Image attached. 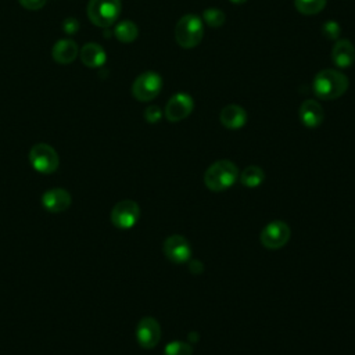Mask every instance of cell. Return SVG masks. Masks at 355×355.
Returning <instances> with one entry per match:
<instances>
[{
  "label": "cell",
  "instance_id": "cell-1",
  "mask_svg": "<svg viewBox=\"0 0 355 355\" xmlns=\"http://www.w3.org/2000/svg\"><path fill=\"white\" fill-rule=\"evenodd\" d=\"M348 78L338 69H322L319 71L312 83L313 93L320 100H334L341 97L348 89Z\"/></svg>",
  "mask_w": 355,
  "mask_h": 355
},
{
  "label": "cell",
  "instance_id": "cell-2",
  "mask_svg": "<svg viewBox=\"0 0 355 355\" xmlns=\"http://www.w3.org/2000/svg\"><path fill=\"white\" fill-rule=\"evenodd\" d=\"M239 168L229 159L215 161L204 173V184L211 191H223L232 187L239 179Z\"/></svg>",
  "mask_w": 355,
  "mask_h": 355
},
{
  "label": "cell",
  "instance_id": "cell-3",
  "mask_svg": "<svg viewBox=\"0 0 355 355\" xmlns=\"http://www.w3.org/2000/svg\"><path fill=\"white\" fill-rule=\"evenodd\" d=\"M204 36V22L196 14L183 15L175 26V39L183 49H193L200 44Z\"/></svg>",
  "mask_w": 355,
  "mask_h": 355
},
{
  "label": "cell",
  "instance_id": "cell-4",
  "mask_svg": "<svg viewBox=\"0 0 355 355\" xmlns=\"http://www.w3.org/2000/svg\"><path fill=\"white\" fill-rule=\"evenodd\" d=\"M121 7V0H90L87 17L96 26L108 28L118 19Z\"/></svg>",
  "mask_w": 355,
  "mask_h": 355
},
{
  "label": "cell",
  "instance_id": "cell-5",
  "mask_svg": "<svg viewBox=\"0 0 355 355\" xmlns=\"http://www.w3.org/2000/svg\"><path fill=\"white\" fill-rule=\"evenodd\" d=\"M29 162L39 173L50 175L58 169L60 158L50 144L37 143L29 151Z\"/></svg>",
  "mask_w": 355,
  "mask_h": 355
},
{
  "label": "cell",
  "instance_id": "cell-6",
  "mask_svg": "<svg viewBox=\"0 0 355 355\" xmlns=\"http://www.w3.org/2000/svg\"><path fill=\"white\" fill-rule=\"evenodd\" d=\"M162 89V78L159 73L154 71H147L140 73L133 85H132V94L139 101H150L155 98Z\"/></svg>",
  "mask_w": 355,
  "mask_h": 355
},
{
  "label": "cell",
  "instance_id": "cell-7",
  "mask_svg": "<svg viewBox=\"0 0 355 355\" xmlns=\"http://www.w3.org/2000/svg\"><path fill=\"white\" fill-rule=\"evenodd\" d=\"M110 218L115 227L122 229V230L132 229L140 218V207L133 200L118 201L112 207Z\"/></svg>",
  "mask_w": 355,
  "mask_h": 355
},
{
  "label": "cell",
  "instance_id": "cell-8",
  "mask_svg": "<svg viewBox=\"0 0 355 355\" xmlns=\"http://www.w3.org/2000/svg\"><path fill=\"white\" fill-rule=\"evenodd\" d=\"M291 236L290 226L283 220H273L261 230L259 241L266 250H279L284 247Z\"/></svg>",
  "mask_w": 355,
  "mask_h": 355
},
{
  "label": "cell",
  "instance_id": "cell-9",
  "mask_svg": "<svg viewBox=\"0 0 355 355\" xmlns=\"http://www.w3.org/2000/svg\"><path fill=\"white\" fill-rule=\"evenodd\" d=\"M165 257L173 263H184L191 258V245L182 234H171L162 244Z\"/></svg>",
  "mask_w": 355,
  "mask_h": 355
},
{
  "label": "cell",
  "instance_id": "cell-10",
  "mask_svg": "<svg viewBox=\"0 0 355 355\" xmlns=\"http://www.w3.org/2000/svg\"><path fill=\"white\" fill-rule=\"evenodd\" d=\"M161 338V326L153 316H144L136 326V340L144 349H153Z\"/></svg>",
  "mask_w": 355,
  "mask_h": 355
},
{
  "label": "cell",
  "instance_id": "cell-11",
  "mask_svg": "<svg viewBox=\"0 0 355 355\" xmlns=\"http://www.w3.org/2000/svg\"><path fill=\"white\" fill-rule=\"evenodd\" d=\"M194 110V100L187 93L173 94L165 105V118L169 122H179L187 118Z\"/></svg>",
  "mask_w": 355,
  "mask_h": 355
},
{
  "label": "cell",
  "instance_id": "cell-12",
  "mask_svg": "<svg viewBox=\"0 0 355 355\" xmlns=\"http://www.w3.org/2000/svg\"><path fill=\"white\" fill-rule=\"evenodd\" d=\"M42 205L51 214H61L67 211L72 204V197L69 191L61 187L50 189L42 194Z\"/></svg>",
  "mask_w": 355,
  "mask_h": 355
},
{
  "label": "cell",
  "instance_id": "cell-13",
  "mask_svg": "<svg viewBox=\"0 0 355 355\" xmlns=\"http://www.w3.org/2000/svg\"><path fill=\"white\" fill-rule=\"evenodd\" d=\"M298 115L302 125L309 129L318 128L324 119V111L322 105L316 100H311V98L302 101V104L300 105Z\"/></svg>",
  "mask_w": 355,
  "mask_h": 355
},
{
  "label": "cell",
  "instance_id": "cell-14",
  "mask_svg": "<svg viewBox=\"0 0 355 355\" xmlns=\"http://www.w3.org/2000/svg\"><path fill=\"white\" fill-rule=\"evenodd\" d=\"M331 60L336 67L345 69L355 61V47L347 39H338L331 50Z\"/></svg>",
  "mask_w": 355,
  "mask_h": 355
},
{
  "label": "cell",
  "instance_id": "cell-15",
  "mask_svg": "<svg viewBox=\"0 0 355 355\" xmlns=\"http://www.w3.org/2000/svg\"><path fill=\"white\" fill-rule=\"evenodd\" d=\"M219 121L227 129H241L247 122V112L243 107L237 104H229L222 108L219 114Z\"/></svg>",
  "mask_w": 355,
  "mask_h": 355
},
{
  "label": "cell",
  "instance_id": "cell-16",
  "mask_svg": "<svg viewBox=\"0 0 355 355\" xmlns=\"http://www.w3.org/2000/svg\"><path fill=\"white\" fill-rule=\"evenodd\" d=\"M51 55L58 64H69L78 55V44L72 39H61L53 46Z\"/></svg>",
  "mask_w": 355,
  "mask_h": 355
},
{
  "label": "cell",
  "instance_id": "cell-17",
  "mask_svg": "<svg viewBox=\"0 0 355 355\" xmlns=\"http://www.w3.org/2000/svg\"><path fill=\"white\" fill-rule=\"evenodd\" d=\"M80 60L87 68H100L107 60L104 49L97 43H86L80 50Z\"/></svg>",
  "mask_w": 355,
  "mask_h": 355
},
{
  "label": "cell",
  "instance_id": "cell-18",
  "mask_svg": "<svg viewBox=\"0 0 355 355\" xmlns=\"http://www.w3.org/2000/svg\"><path fill=\"white\" fill-rule=\"evenodd\" d=\"M239 179L243 186L252 189V187H258L259 184H262V182L265 179V173H263L262 168H259L257 165H250L240 172Z\"/></svg>",
  "mask_w": 355,
  "mask_h": 355
},
{
  "label": "cell",
  "instance_id": "cell-19",
  "mask_svg": "<svg viewBox=\"0 0 355 355\" xmlns=\"http://www.w3.org/2000/svg\"><path fill=\"white\" fill-rule=\"evenodd\" d=\"M114 35H115V37L119 42L130 43V42H133L137 37L139 28H137V25L133 21L123 19V21L116 24V26L114 29Z\"/></svg>",
  "mask_w": 355,
  "mask_h": 355
},
{
  "label": "cell",
  "instance_id": "cell-20",
  "mask_svg": "<svg viewBox=\"0 0 355 355\" xmlns=\"http://www.w3.org/2000/svg\"><path fill=\"white\" fill-rule=\"evenodd\" d=\"M326 3L327 0H294V7L304 15H315L324 8Z\"/></svg>",
  "mask_w": 355,
  "mask_h": 355
},
{
  "label": "cell",
  "instance_id": "cell-21",
  "mask_svg": "<svg viewBox=\"0 0 355 355\" xmlns=\"http://www.w3.org/2000/svg\"><path fill=\"white\" fill-rule=\"evenodd\" d=\"M225 12L219 8L215 7H209L207 10H204L202 12V22H205V25L211 26V28H219L225 24Z\"/></svg>",
  "mask_w": 355,
  "mask_h": 355
},
{
  "label": "cell",
  "instance_id": "cell-22",
  "mask_svg": "<svg viewBox=\"0 0 355 355\" xmlns=\"http://www.w3.org/2000/svg\"><path fill=\"white\" fill-rule=\"evenodd\" d=\"M193 348L189 343L184 341H172L165 345L164 355H191Z\"/></svg>",
  "mask_w": 355,
  "mask_h": 355
},
{
  "label": "cell",
  "instance_id": "cell-23",
  "mask_svg": "<svg viewBox=\"0 0 355 355\" xmlns=\"http://www.w3.org/2000/svg\"><path fill=\"white\" fill-rule=\"evenodd\" d=\"M340 32H341V28H340L338 22H336L333 19H329L322 25V33L324 35V37H327L330 40H337L340 36Z\"/></svg>",
  "mask_w": 355,
  "mask_h": 355
},
{
  "label": "cell",
  "instance_id": "cell-24",
  "mask_svg": "<svg viewBox=\"0 0 355 355\" xmlns=\"http://www.w3.org/2000/svg\"><path fill=\"white\" fill-rule=\"evenodd\" d=\"M161 118H162V111L158 105H148L144 110V119L148 123H157V122H159Z\"/></svg>",
  "mask_w": 355,
  "mask_h": 355
},
{
  "label": "cell",
  "instance_id": "cell-25",
  "mask_svg": "<svg viewBox=\"0 0 355 355\" xmlns=\"http://www.w3.org/2000/svg\"><path fill=\"white\" fill-rule=\"evenodd\" d=\"M62 31L67 35H75L79 31V21L76 18H73V17L65 18L62 21Z\"/></svg>",
  "mask_w": 355,
  "mask_h": 355
},
{
  "label": "cell",
  "instance_id": "cell-26",
  "mask_svg": "<svg viewBox=\"0 0 355 355\" xmlns=\"http://www.w3.org/2000/svg\"><path fill=\"white\" fill-rule=\"evenodd\" d=\"M18 1L26 10H39L46 4V0H18Z\"/></svg>",
  "mask_w": 355,
  "mask_h": 355
},
{
  "label": "cell",
  "instance_id": "cell-27",
  "mask_svg": "<svg viewBox=\"0 0 355 355\" xmlns=\"http://www.w3.org/2000/svg\"><path fill=\"white\" fill-rule=\"evenodd\" d=\"M233 4H243V3H245L247 0H230Z\"/></svg>",
  "mask_w": 355,
  "mask_h": 355
}]
</instances>
